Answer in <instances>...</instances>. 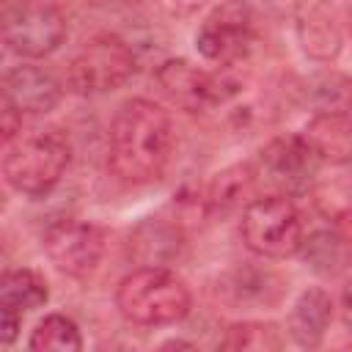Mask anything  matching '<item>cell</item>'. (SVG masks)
<instances>
[{"label":"cell","instance_id":"3957f363","mask_svg":"<svg viewBox=\"0 0 352 352\" xmlns=\"http://www.w3.org/2000/svg\"><path fill=\"white\" fill-rule=\"evenodd\" d=\"M118 314L138 327H165L182 322L192 308L187 283L168 267H138L116 289Z\"/></svg>","mask_w":352,"mask_h":352},{"label":"cell","instance_id":"9a60e30c","mask_svg":"<svg viewBox=\"0 0 352 352\" xmlns=\"http://www.w3.org/2000/svg\"><path fill=\"white\" fill-rule=\"evenodd\" d=\"M302 138L322 162L352 165V113H314Z\"/></svg>","mask_w":352,"mask_h":352},{"label":"cell","instance_id":"6da1fadb","mask_svg":"<svg viewBox=\"0 0 352 352\" xmlns=\"http://www.w3.org/2000/svg\"><path fill=\"white\" fill-rule=\"evenodd\" d=\"M173 124L162 104L132 96L118 104L107 138V170L129 187L157 182L170 160Z\"/></svg>","mask_w":352,"mask_h":352},{"label":"cell","instance_id":"8992f818","mask_svg":"<svg viewBox=\"0 0 352 352\" xmlns=\"http://www.w3.org/2000/svg\"><path fill=\"white\" fill-rule=\"evenodd\" d=\"M319 165L322 160L316 157L311 143L302 138V132H297V135L272 138L267 146H261V151L250 162V170H253L258 195H289L292 198L308 190Z\"/></svg>","mask_w":352,"mask_h":352},{"label":"cell","instance_id":"ffe728a7","mask_svg":"<svg viewBox=\"0 0 352 352\" xmlns=\"http://www.w3.org/2000/svg\"><path fill=\"white\" fill-rule=\"evenodd\" d=\"M300 253L314 272L336 275L346 264V239L330 228H322L302 239Z\"/></svg>","mask_w":352,"mask_h":352},{"label":"cell","instance_id":"7a4b0ae2","mask_svg":"<svg viewBox=\"0 0 352 352\" xmlns=\"http://www.w3.org/2000/svg\"><path fill=\"white\" fill-rule=\"evenodd\" d=\"M72 162V143L58 126L19 129L3 143V179L28 198L50 195Z\"/></svg>","mask_w":352,"mask_h":352},{"label":"cell","instance_id":"4fadbf2b","mask_svg":"<svg viewBox=\"0 0 352 352\" xmlns=\"http://www.w3.org/2000/svg\"><path fill=\"white\" fill-rule=\"evenodd\" d=\"M294 33L302 55L319 63H330L344 47L341 14L333 0H314L311 6H305L297 16Z\"/></svg>","mask_w":352,"mask_h":352},{"label":"cell","instance_id":"4316f807","mask_svg":"<svg viewBox=\"0 0 352 352\" xmlns=\"http://www.w3.org/2000/svg\"><path fill=\"white\" fill-rule=\"evenodd\" d=\"M264 3H278V0H264Z\"/></svg>","mask_w":352,"mask_h":352},{"label":"cell","instance_id":"5b68a950","mask_svg":"<svg viewBox=\"0 0 352 352\" xmlns=\"http://www.w3.org/2000/svg\"><path fill=\"white\" fill-rule=\"evenodd\" d=\"M135 74V52L116 33L91 36L69 60L66 85L77 96H102Z\"/></svg>","mask_w":352,"mask_h":352},{"label":"cell","instance_id":"5bb4252c","mask_svg":"<svg viewBox=\"0 0 352 352\" xmlns=\"http://www.w3.org/2000/svg\"><path fill=\"white\" fill-rule=\"evenodd\" d=\"M184 253V226L176 217H146L129 234V256L140 267H168Z\"/></svg>","mask_w":352,"mask_h":352},{"label":"cell","instance_id":"7c38bea8","mask_svg":"<svg viewBox=\"0 0 352 352\" xmlns=\"http://www.w3.org/2000/svg\"><path fill=\"white\" fill-rule=\"evenodd\" d=\"M63 96L60 82L36 63L11 66L3 77V104L19 116H44L58 107Z\"/></svg>","mask_w":352,"mask_h":352},{"label":"cell","instance_id":"83f0119b","mask_svg":"<svg viewBox=\"0 0 352 352\" xmlns=\"http://www.w3.org/2000/svg\"><path fill=\"white\" fill-rule=\"evenodd\" d=\"M349 30H352V22H349Z\"/></svg>","mask_w":352,"mask_h":352},{"label":"cell","instance_id":"9c48e42d","mask_svg":"<svg viewBox=\"0 0 352 352\" xmlns=\"http://www.w3.org/2000/svg\"><path fill=\"white\" fill-rule=\"evenodd\" d=\"M226 72L228 69L204 72L184 58H168L157 66L154 82L162 91V96L170 104H176L179 110L204 113V110L226 104L236 94V85L228 80Z\"/></svg>","mask_w":352,"mask_h":352},{"label":"cell","instance_id":"30bf717a","mask_svg":"<svg viewBox=\"0 0 352 352\" xmlns=\"http://www.w3.org/2000/svg\"><path fill=\"white\" fill-rule=\"evenodd\" d=\"M41 248L58 272L69 278H88L96 272L104 256L107 236L96 223L66 217L47 226L41 234Z\"/></svg>","mask_w":352,"mask_h":352},{"label":"cell","instance_id":"2e32d148","mask_svg":"<svg viewBox=\"0 0 352 352\" xmlns=\"http://www.w3.org/2000/svg\"><path fill=\"white\" fill-rule=\"evenodd\" d=\"M333 319V300L322 286H308L292 305L289 314V336L294 344L314 349L322 344Z\"/></svg>","mask_w":352,"mask_h":352},{"label":"cell","instance_id":"d4e9b609","mask_svg":"<svg viewBox=\"0 0 352 352\" xmlns=\"http://www.w3.org/2000/svg\"><path fill=\"white\" fill-rule=\"evenodd\" d=\"M22 0H3V8H14V6H19Z\"/></svg>","mask_w":352,"mask_h":352},{"label":"cell","instance_id":"ac0fdd59","mask_svg":"<svg viewBox=\"0 0 352 352\" xmlns=\"http://www.w3.org/2000/svg\"><path fill=\"white\" fill-rule=\"evenodd\" d=\"M50 300L47 280L33 270H6L0 278V308L28 314Z\"/></svg>","mask_w":352,"mask_h":352},{"label":"cell","instance_id":"277c9868","mask_svg":"<svg viewBox=\"0 0 352 352\" xmlns=\"http://www.w3.org/2000/svg\"><path fill=\"white\" fill-rule=\"evenodd\" d=\"M242 242L261 258H289L302 248V217L289 195H258L242 209Z\"/></svg>","mask_w":352,"mask_h":352},{"label":"cell","instance_id":"d6986e66","mask_svg":"<svg viewBox=\"0 0 352 352\" xmlns=\"http://www.w3.org/2000/svg\"><path fill=\"white\" fill-rule=\"evenodd\" d=\"M209 195V206L212 209H231V206H248L253 198H258V187L250 170V162L242 165H231L226 170H220L212 184L206 187Z\"/></svg>","mask_w":352,"mask_h":352},{"label":"cell","instance_id":"52a82bcc","mask_svg":"<svg viewBox=\"0 0 352 352\" xmlns=\"http://www.w3.org/2000/svg\"><path fill=\"white\" fill-rule=\"evenodd\" d=\"M256 41V14L248 0H223L195 30V50L220 69L239 66Z\"/></svg>","mask_w":352,"mask_h":352},{"label":"cell","instance_id":"603a6c76","mask_svg":"<svg viewBox=\"0 0 352 352\" xmlns=\"http://www.w3.org/2000/svg\"><path fill=\"white\" fill-rule=\"evenodd\" d=\"M22 327V314L11 308H0V344H14L16 333Z\"/></svg>","mask_w":352,"mask_h":352},{"label":"cell","instance_id":"7402d4cb","mask_svg":"<svg viewBox=\"0 0 352 352\" xmlns=\"http://www.w3.org/2000/svg\"><path fill=\"white\" fill-rule=\"evenodd\" d=\"M30 349H55V352H80L82 349V336L74 319L66 314H47L30 333L28 341Z\"/></svg>","mask_w":352,"mask_h":352},{"label":"cell","instance_id":"e0dca14e","mask_svg":"<svg viewBox=\"0 0 352 352\" xmlns=\"http://www.w3.org/2000/svg\"><path fill=\"white\" fill-rule=\"evenodd\" d=\"M302 102L314 113H352V77L341 72H316L308 74L300 85Z\"/></svg>","mask_w":352,"mask_h":352},{"label":"cell","instance_id":"44dd1931","mask_svg":"<svg viewBox=\"0 0 352 352\" xmlns=\"http://www.w3.org/2000/svg\"><path fill=\"white\" fill-rule=\"evenodd\" d=\"M220 346L234 352H272L283 346V336L275 322H236L226 327Z\"/></svg>","mask_w":352,"mask_h":352},{"label":"cell","instance_id":"8fae6325","mask_svg":"<svg viewBox=\"0 0 352 352\" xmlns=\"http://www.w3.org/2000/svg\"><path fill=\"white\" fill-rule=\"evenodd\" d=\"M286 294V278L267 264H239L217 283V297L228 308H275Z\"/></svg>","mask_w":352,"mask_h":352},{"label":"cell","instance_id":"ba28073f","mask_svg":"<svg viewBox=\"0 0 352 352\" xmlns=\"http://www.w3.org/2000/svg\"><path fill=\"white\" fill-rule=\"evenodd\" d=\"M69 36L63 11L47 0H22L3 11V41L19 58H44Z\"/></svg>","mask_w":352,"mask_h":352},{"label":"cell","instance_id":"484cf974","mask_svg":"<svg viewBox=\"0 0 352 352\" xmlns=\"http://www.w3.org/2000/svg\"><path fill=\"white\" fill-rule=\"evenodd\" d=\"M116 3H135V0H116Z\"/></svg>","mask_w":352,"mask_h":352},{"label":"cell","instance_id":"cb8c5ba5","mask_svg":"<svg viewBox=\"0 0 352 352\" xmlns=\"http://www.w3.org/2000/svg\"><path fill=\"white\" fill-rule=\"evenodd\" d=\"M344 314H346V319L352 322V283L344 289Z\"/></svg>","mask_w":352,"mask_h":352}]
</instances>
